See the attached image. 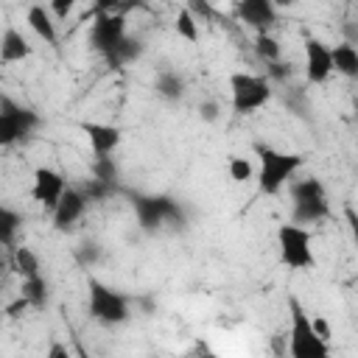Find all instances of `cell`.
<instances>
[{
	"label": "cell",
	"mask_w": 358,
	"mask_h": 358,
	"mask_svg": "<svg viewBox=\"0 0 358 358\" xmlns=\"http://www.w3.org/2000/svg\"><path fill=\"white\" fill-rule=\"evenodd\" d=\"M229 95H232L235 115H252L271 101V81L268 76L238 70L229 76Z\"/></svg>",
	"instance_id": "obj_6"
},
{
	"label": "cell",
	"mask_w": 358,
	"mask_h": 358,
	"mask_svg": "<svg viewBox=\"0 0 358 358\" xmlns=\"http://www.w3.org/2000/svg\"><path fill=\"white\" fill-rule=\"evenodd\" d=\"M291 308V330H288V352L294 358H324L330 355V344L316 333L313 319L305 313L299 299H288Z\"/></svg>",
	"instance_id": "obj_3"
},
{
	"label": "cell",
	"mask_w": 358,
	"mask_h": 358,
	"mask_svg": "<svg viewBox=\"0 0 358 358\" xmlns=\"http://www.w3.org/2000/svg\"><path fill=\"white\" fill-rule=\"evenodd\" d=\"M271 3H274L277 8H291V6L296 3V0H271Z\"/></svg>",
	"instance_id": "obj_39"
},
{
	"label": "cell",
	"mask_w": 358,
	"mask_h": 358,
	"mask_svg": "<svg viewBox=\"0 0 358 358\" xmlns=\"http://www.w3.org/2000/svg\"><path fill=\"white\" fill-rule=\"evenodd\" d=\"M87 310L95 322H101L106 327L123 324L131 316L129 296H123L120 291H115L112 285H106L95 277H90V282H87Z\"/></svg>",
	"instance_id": "obj_5"
},
{
	"label": "cell",
	"mask_w": 358,
	"mask_h": 358,
	"mask_svg": "<svg viewBox=\"0 0 358 358\" xmlns=\"http://www.w3.org/2000/svg\"><path fill=\"white\" fill-rule=\"evenodd\" d=\"M120 3H123V8H126V11H129V8H134V6H140V3H143V0H120Z\"/></svg>",
	"instance_id": "obj_40"
},
{
	"label": "cell",
	"mask_w": 358,
	"mask_h": 358,
	"mask_svg": "<svg viewBox=\"0 0 358 358\" xmlns=\"http://www.w3.org/2000/svg\"><path fill=\"white\" fill-rule=\"evenodd\" d=\"M140 305H143V310H145V313H151V310H154V302H151L148 296H143V299H140Z\"/></svg>",
	"instance_id": "obj_38"
},
{
	"label": "cell",
	"mask_w": 358,
	"mask_h": 358,
	"mask_svg": "<svg viewBox=\"0 0 358 358\" xmlns=\"http://www.w3.org/2000/svg\"><path fill=\"white\" fill-rule=\"evenodd\" d=\"M355 154H358V143H355Z\"/></svg>",
	"instance_id": "obj_41"
},
{
	"label": "cell",
	"mask_w": 358,
	"mask_h": 358,
	"mask_svg": "<svg viewBox=\"0 0 358 358\" xmlns=\"http://www.w3.org/2000/svg\"><path fill=\"white\" fill-rule=\"evenodd\" d=\"M39 126V115L28 106L14 103L8 95L0 98V145H14L25 143Z\"/></svg>",
	"instance_id": "obj_7"
},
{
	"label": "cell",
	"mask_w": 358,
	"mask_h": 358,
	"mask_svg": "<svg viewBox=\"0 0 358 358\" xmlns=\"http://www.w3.org/2000/svg\"><path fill=\"white\" fill-rule=\"evenodd\" d=\"M333 73V48L319 36H305V78L310 84H324Z\"/></svg>",
	"instance_id": "obj_10"
},
{
	"label": "cell",
	"mask_w": 358,
	"mask_h": 358,
	"mask_svg": "<svg viewBox=\"0 0 358 358\" xmlns=\"http://www.w3.org/2000/svg\"><path fill=\"white\" fill-rule=\"evenodd\" d=\"M76 6H78V0H50L48 3V8L53 11V17H59V20H67Z\"/></svg>",
	"instance_id": "obj_31"
},
{
	"label": "cell",
	"mask_w": 358,
	"mask_h": 358,
	"mask_svg": "<svg viewBox=\"0 0 358 358\" xmlns=\"http://www.w3.org/2000/svg\"><path fill=\"white\" fill-rule=\"evenodd\" d=\"M25 308H31V302H28V299H25V296L20 294V296H17L14 302H8V305H6V313H8L11 319H14V316H20V310H25Z\"/></svg>",
	"instance_id": "obj_35"
},
{
	"label": "cell",
	"mask_w": 358,
	"mask_h": 358,
	"mask_svg": "<svg viewBox=\"0 0 358 358\" xmlns=\"http://www.w3.org/2000/svg\"><path fill=\"white\" fill-rule=\"evenodd\" d=\"M185 6L196 14V20H199V22H207V20H213V17H215V8H213V3H210V0H187Z\"/></svg>",
	"instance_id": "obj_30"
},
{
	"label": "cell",
	"mask_w": 358,
	"mask_h": 358,
	"mask_svg": "<svg viewBox=\"0 0 358 358\" xmlns=\"http://www.w3.org/2000/svg\"><path fill=\"white\" fill-rule=\"evenodd\" d=\"M84 193H87V199L90 201H106L109 196H115L117 193V185L115 182H103V179H87L84 182V187H81Z\"/></svg>",
	"instance_id": "obj_28"
},
{
	"label": "cell",
	"mask_w": 358,
	"mask_h": 358,
	"mask_svg": "<svg viewBox=\"0 0 358 358\" xmlns=\"http://www.w3.org/2000/svg\"><path fill=\"white\" fill-rule=\"evenodd\" d=\"M143 50H145L143 39H137V36H129V34H126V39L117 45L115 56L109 59V64H112V67H123V64H129V62H137V59L143 56Z\"/></svg>",
	"instance_id": "obj_21"
},
{
	"label": "cell",
	"mask_w": 358,
	"mask_h": 358,
	"mask_svg": "<svg viewBox=\"0 0 358 358\" xmlns=\"http://www.w3.org/2000/svg\"><path fill=\"white\" fill-rule=\"evenodd\" d=\"M87 204H90V199H87V193H84L81 187H67L64 196L59 199V204L50 210V215H53V227H56L59 232L73 229L76 221L84 215Z\"/></svg>",
	"instance_id": "obj_11"
},
{
	"label": "cell",
	"mask_w": 358,
	"mask_h": 358,
	"mask_svg": "<svg viewBox=\"0 0 358 358\" xmlns=\"http://www.w3.org/2000/svg\"><path fill=\"white\" fill-rule=\"evenodd\" d=\"M48 355H50V358H67V355H70V350H67V347H62V344H53V347L48 350Z\"/></svg>",
	"instance_id": "obj_37"
},
{
	"label": "cell",
	"mask_w": 358,
	"mask_h": 358,
	"mask_svg": "<svg viewBox=\"0 0 358 358\" xmlns=\"http://www.w3.org/2000/svg\"><path fill=\"white\" fill-rule=\"evenodd\" d=\"M277 249H280V263L294 271H305L316 263L313 255V235L308 227L296 221H285L277 229Z\"/></svg>",
	"instance_id": "obj_4"
},
{
	"label": "cell",
	"mask_w": 358,
	"mask_h": 358,
	"mask_svg": "<svg viewBox=\"0 0 358 358\" xmlns=\"http://www.w3.org/2000/svg\"><path fill=\"white\" fill-rule=\"evenodd\" d=\"M235 11H238V20L243 25H249V28H255L260 34V31H268L277 22V11L280 8L271 0H238Z\"/></svg>",
	"instance_id": "obj_12"
},
{
	"label": "cell",
	"mask_w": 358,
	"mask_h": 358,
	"mask_svg": "<svg viewBox=\"0 0 358 358\" xmlns=\"http://www.w3.org/2000/svg\"><path fill=\"white\" fill-rule=\"evenodd\" d=\"M123 39H126V14H95V22L90 28L92 50H98L109 62Z\"/></svg>",
	"instance_id": "obj_8"
},
{
	"label": "cell",
	"mask_w": 358,
	"mask_h": 358,
	"mask_svg": "<svg viewBox=\"0 0 358 358\" xmlns=\"http://www.w3.org/2000/svg\"><path fill=\"white\" fill-rule=\"evenodd\" d=\"M255 53H257L266 64L282 62V45H280V39L271 36L268 31H260V34H257V39H255Z\"/></svg>",
	"instance_id": "obj_24"
},
{
	"label": "cell",
	"mask_w": 358,
	"mask_h": 358,
	"mask_svg": "<svg viewBox=\"0 0 358 358\" xmlns=\"http://www.w3.org/2000/svg\"><path fill=\"white\" fill-rule=\"evenodd\" d=\"M81 131L87 134V143L92 148L95 157L101 154H115L120 140H123V131L112 123H98V120H84L81 123Z\"/></svg>",
	"instance_id": "obj_13"
},
{
	"label": "cell",
	"mask_w": 358,
	"mask_h": 358,
	"mask_svg": "<svg viewBox=\"0 0 358 358\" xmlns=\"http://www.w3.org/2000/svg\"><path fill=\"white\" fill-rule=\"evenodd\" d=\"M95 14H126V8H123L120 0H98Z\"/></svg>",
	"instance_id": "obj_33"
},
{
	"label": "cell",
	"mask_w": 358,
	"mask_h": 358,
	"mask_svg": "<svg viewBox=\"0 0 358 358\" xmlns=\"http://www.w3.org/2000/svg\"><path fill=\"white\" fill-rule=\"evenodd\" d=\"M154 90L162 101H179L185 95V78L176 70H159L154 78Z\"/></svg>",
	"instance_id": "obj_18"
},
{
	"label": "cell",
	"mask_w": 358,
	"mask_h": 358,
	"mask_svg": "<svg viewBox=\"0 0 358 358\" xmlns=\"http://www.w3.org/2000/svg\"><path fill=\"white\" fill-rule=\"evenodd\" d=\"M25 22H28V28H31L45 45H56V42H59V31H56L53 11H50V8L34 3V6L28 8V14H25Z\"/></svg>",
	"instance_id": "obj_14"
},
{
	"label": "cell",
	"mask_w": 358,
	"mask_h": 358,
	"mask_svg": "<svg viewBox=\"0 0 358 358\" xmlns=\"http://www.w3.org/2000/svg\"><path fill=\"white\" fill-rule=\"evenodd\" d=\"M131 210H134V218H137L140 229H145V232H157L165 224H171L173 229H182L187 224L185 213H182V204L171 196H162V193H134L131 196Z\"/></svg>",
	"instance_id": "obj_2"
},
{
	"label": "cell",
	"mask_w": 358,
	"mask_h": 358,
	"mask_svg": "<svg viewBox=\"0 0 358 358\" xmlns=\"http://www.w3.org/2000/svg\"><path fill=\"white\" fill-rule=\"evenodd\" d=\"M344 215H347V224H350V235H352V246H355V252H358V213H355L352 207H347V210H344Z\"/></svg>",
	"instance_id": "obj_34"
},
{
	"label": "cell",
	"mask_w": 358,
	"mask_h": 358,
	"mask_svg": "<svg viewBox=\"0 0 358 358\" xmlns=\"http://www.w3.org/2000/svg\"><path fill=\"white\" fill-rule=\"evenodd\" d=\"M313 327H316V333H319L324 341H330V336H333V333H330V324H327V319H324V316H313Z\"/></svg>",
	"instance_id": "obj_36"
},
{
	"label": "cell",
	"mask_w": 358,
	"mask_h": 358,
	"mask_svg": "<svg viewBox=\"0 0 358 358\" xmlns=\"http://www.w3.org/2000/svg\"><path fill=\"white\" fill-rule=\"evenodd\" d=\"M333 70L350 81H358V48L352 42H341L333 48Z\"/></svg>",
	"instance_id": "obj_17"
},
{
	"label": "cell",
	"mask_w": 358,
	"mask_h": 358,
	"mask_svg": "<svg viewBox=\"0 0 358 358\" xmlns=\"http://www.w3.org/2000/svg\"><path fill=\"white\" fill-rule=\"evenodd\" d=\"M20 294L31 302V308H45L48 305V282H45V277L42 274H36V277H28V280H22V285H20Z\"/></svg>",
	"instance_id": "obj_22"
},
{
	"label": "cell",
	"mask_w": 358,
	"mask_h": 358,
	"mask_svg": "<svg viewBox=\"0 0 358 358\" xmlns=\"http://www.w3.org/2000/svg\"><path fill=\"white\" fill-rule=\"evenodd\" d=\"M11 266H14V271H17L22 280L39 274V257H36V252H34L31 246H25V243L14 246V252H11Z\"/></svg>",
	"instance_id": "obj_19"
},
{
	"label": "cell",
	"mask_w": 358,
	"mask_h": 358,
	"mask_svg": "<svg viewBox=\"0 0 358 358\" xmlns=\"http://www.w3.org/2000/svg\"><path fill=\"white\" fill-rule=\"evenodd\" d=\"M173 31L185 39V42H199V20H196V14L187 8V6H182L179 11H176V20H173Z\"/></svg>",
	"instance_id": "obj_23"
},
{
	"label": "cell",
	"mask_w": 358,
	"mask_h": 358,
	"mask_svg": "<svg viewBox=\"0 0 358 358\" xmlns=\"http://www.w3.org/2000/svg\"><path fill=\"white\" fill-rule=\"evenodd\" d=\"M31 179H34L31 182V199L36 204L53 210L59 204V199L64 196V190H67L64 176L56 168H50V165H39V168H34V176Z\"/></svg>",
	"instance_id": "obj_9"
},
{
	"label": "cell",
	"mask_w": 358,
	"mask_h": 358,
	"mask_svg": "<svg viewBox=\"0 0 358 358\" xmlns=\"http://www.w3.org/2000/svg\"><path fill=\"white\" fill-rule=\"evenodd\" d=\"M330 215V204H327V196L324 199H302V201H294V210H291V221L308 227V224H319L322 218Z\"/></svg>",
	"instance_id": "obj_16"
},
{
	"label": "cell",
	"mask_w": 358,
	"mask_h": 358,
	"mask_svg": "<svg viewBox=\"0 0 358 358\" xmlns=\"http://www.w3.org/2000/svg\"><path fill=\"white\" fill-rule=\"evenodd\" d=\"M101 255H103V249H101V243H95V241H84L78 249H76V260L81 263V266H95L98 260H101Z\"/></svg>",
	"instance_id": "obj_29"
},
{
	"label": "cell",
	"mask_w": 358,
	"mask_h": 358,
	"mask_svg": "<svg viewBox=\"0 0 358 358\" xmlns=\"http://www.w3.org/2000/svg\"><path fill=\"white\" fill-rule=\"evenodd\" d=\"M255 154H257V159H260V165H257V187H260V193H266V196H274V193H280L285 185H291V179L296 176V171H299L302 162H305L302 154L280 151V148L266 145V143H257V145H255Z\"/></svg>",
	"instance_id": "obj_1"
},
{
	"label": "cell",
	"mask_w": 358,
	"mask_h": 358,
	"mask_svg": "<svg viewBox=\"0 0 358 358\" xmlns=\"http://www.w3.org/2000/svg\"><path fill=\"white\" fill-rule=\"evenodd\" d=\"M229 179L238 182V185H243V182H249V179H257L255 162H252L249 157H243V154H235V157L229 159Z\"/></svg>",
	"instance_id": "obj_27"
},
{
	"label": "cell",
	"mask_w": 358,
	"mask_h": 358,
	"mask_svg": "<svg viewBox=\"0 0 358 358\" xmlns=\"http://www.w3.org/2000/svg\"><path fill=\"white\" fill-rule=\"evenodd\" d=\"M218 115H221L218 101H201V103H199V117H201L204 123H215Z\"/></svg>",
	"instance_id": "obj_32"
},
{
	"label": "cell",
	"mask_w": 358,
	"mask_h": 358,
	"mask_svg": "<svg viewBox=\"0 0 358 358\" xmlns=\"http://www.w3.org/2000/svg\"><path fill=\"white\" fill-rule=\"evenodd\" d=\"M20 227H22V215L11 207H3L0 210V241H3V246H14V238H17Z\"/></svg>",
	"instance_id": "obj_25"
},
{
	"label": "cell",
	"mask_w": 358,
	"mask_h": 358,
	"mask_svg": "<svg viewBox=\"0 0 358 358\" xmlns=\"http://www.w3.org/2000/svg\"><path fill=\"white\" fill-rule=\"evenodd\" d=\"M324 196H327V190H324V185H322L319 176H305V179H296L294 176V182H291V199L294 201H302V199H324Z\"/></svg>",
	"instance_id": "obj_20"
},
{
	"label": "cell",
	"mask_w": 358,
	"mask_h": 358,
	"mask_svg": "<svg viewBox=\"0 0 358 358\" xmlns=\"http://www.w3.org/2000/svg\"><path fill=\"white\" fill-rule=\"evenodd\" d=\"M31 53H34L31 42H28L17 28L8 25V28L3 31V39H0V59H3L6 64H14V62H25Z\"/></svg>",
	"instance_id": "obj_15"
},
{
	"label": "cell",
	"mask_w": 358,
	"mask_h": 358,
	"mask_svg": "<svg viewBox=\"0 0 358 358\" xmlns=\"http://www.w3.org/2000/svg\"><path fill=\"white\" fill-rule=\"evenodd\" d=\"M90 173H92L95 179L115 182V185H117V179H120V168H117V162L112 159V154H101V157H95L92 165H90Z\"/></svg>",
	"instance_id": "obj_26"
}]
</instances>
